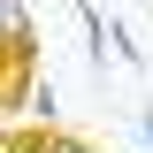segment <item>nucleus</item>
Returning a JSON list of instances; mask_svg holds the SVG:
<instances>
[{"label": "nucleus", "instance_id": "obj_1", "mask_svg": "<svg viewBox=\"0 0 153 153\" xmlns=\"http://www.w3.org/2000/svg\"><path fill=\"white\" fill-rule=\"evenodd\" d=\"M8 153H92V146L69 130H23V138H8Z\"/></svg>", "mask_w": 153, "mask_h": 153}, {"label": "nucleus", "instance_id": "obj_2", "mask_svg": "<svg viewBox=\"0 0 153 153\" xmlns=\"http://www.w3.org/2000/svg\"><path fill=\"white\" fill-rule=\"evenodd\" d=\"M138 130H146V146H153V107H146V115H138Z\"/></svg>", "mask_w": 153, "mask_h": 153}]
</instances>
